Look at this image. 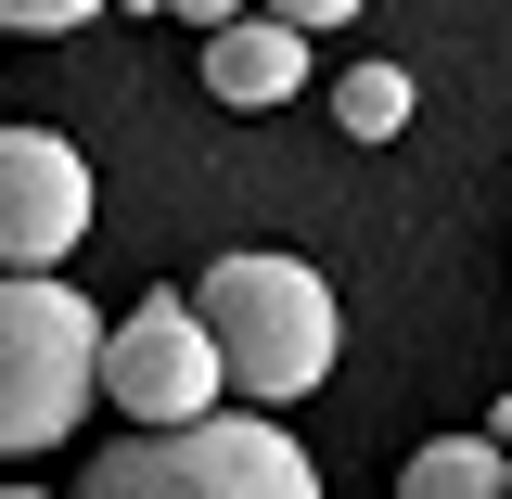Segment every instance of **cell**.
I'll list each match as a JSON object with an SVG mask.
<instances>
[{"label": "cell", "mask_w": 512, "mask_h": 499, "mask_svg": "<svg viewBox=\"0 0 512 499\" xmlns=\"http://www.w3.org/2000/svg\"><path fill=\"white\" fill-rule=\"evenodd\" d=\"M192 320H205V346H218V384L256 397V410L333 384V282H320L308 256H269V244L218 256V269L192 282Z\"/></svg>", "instance_id": "6da1fadb"}, {"label": "cell", "mask_w": 512, "mask_h": 499, "mask_svg": "<svg viewBox=\"0 0 512 499\" xmlns=\"http://www.w3.org/2000/svg\"><path fill=\"white\" fill-rule=\"evenodd\" d=\"M103 397V320L52 269H0V461H39Z\"/></svg>", "instance_id": "7a4b0ae2"}, {"label": "cell", "mask_w": 512, "mask_h": 499, "mask_svg": "<svg viewBox=\"0 0 512 499\" xmlns=\"http://www.w3.org/2000/svg\"><path fill=\"white\" fill-rule=\"evenodd\" d=\"M77 499H320V474L269 410H205V423H141L128 448H103Z\"/></svg>", "instance_id": "3957f363"}, {"label": "cell", "mask_w": 512, "mask_h": 499, "mask_svg": "<svg viewBox=\"0 0 512 499\" xmlns=\"http://www.w3.org/2000/svg\"><path fill=\"white\" fill-rule=\"evenodd\" d=\"M103 397H116L128 423H205V410L231 397L205 320H192V295H141V308L103 333Z\"/></svg>", "instance_id": "277c9868"}, {"label": "cell", "mask_w": 512, "mask_h": 499, "mask_svg": "<svg viewBox=\"0 0 512 499\" xmlns=\"http://www.w3.org/2000/svg\"><path fill=\"white\" fill-rule=\"evenodd\" d=\"M90 231V167L64 128H0V269H52Z\"/></svg>", "instance_id": "5b68a950"}, {"label": "cell", "mask_w": 512, "mask_h": 499, "mask_svg": "<svg viewBox=\"0 0 512 499\" xmlns=\"http://www.w3.org/2000/svg\"><path fill=\"white\" fill-rule=\"evenodd\" d=\"M205 90L218 103H295L308 90V26H282V13H231V26H205Z\"/></svg>", "instance_id": "8992f818"}, {"label": "cell", "mask_w": 512, "mask_h": 499, "mask_svg": "<svg viewBox=\"0 0 512 499\" xmlns=\"http://www.w3.org/2000/svg\"><path fill=\"white\" fill-rule=\"evenodd\" d=\"M397 499H512V461L500 436H436V448H410Z\"/></svg>", "instance_id": "52a82bcc"}, {"label": "cell", "mask_w": 512, "mask_h": 499, "mask_svg": "<svg viewBox=\"0 0 512 499\" xmlns=\"http://www.w3.org/2000/svg\"><path fill=\"white\" fill-rule=\"evenodd\" d=\"M333 128H346V141H397V128H410V77H397V64H346V77H333Z\"/></svg>", "instance_id": "ba28073f"}, {"label": "cell", "mask_w": 512, "mask_h": 499, "mask_svg": "<svg viewBox=\"0 0 512 499\" xmlns=\"http://www.w3.org/2000/svg\"><path fill=\"white\" fill-rule=\"evenodd\" d=\"M90 13H116V0H0V26H26V39H52V26H90Z\"/></svg>", "instance_id": "9c48e42d"}, {"label": "cell", "mask_w": 512, "mask_h": 499, "mask_svg": "<svg viewBox=\"0 0 512 499\" xmlns=\"http://www.w3.org/2000/svg\"><path fill=\"white\" fill-rule=\"evenodd\" d=\"M256 13H282V26H308V39H320V26H359V0H256Z\"/></svg>", "instance_id": "30bf717a"}, {"label": "cell", "mask_w": 512, "mask_h": 499, "mask_svg": "<svg viewBox=\"0 0 512 499\" xmlns=\"http://www.w3.org/2000/svg\"><path fill=\"white\" fill-rule=\"evenodd\" d=\"M128 13H180V26H231L244 0H128Z\"/></svg>", "instance_id": "8fae6325"}, {"label": "cell", "mask_w": 512, "mask_h": 499, "mask_svg": "<svg viewBox=\"0 0 512 499\" xmlns=\"http://www.w3.org/2000/svg\"><path fill=\"white\" fill-rule=\"evenodd\" d=\"M0 499H52V487H0Z\"/></svg>", "instance_id": "7c38bea8"}]
</instances>
